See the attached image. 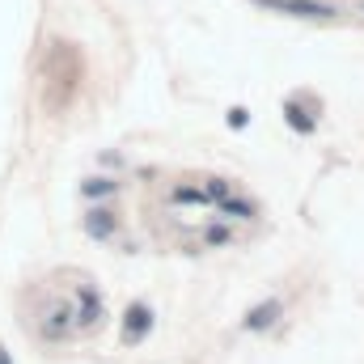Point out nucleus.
I'll return each instance as SVG.
<instances>
[{"mask_svg": "<svg viewBox=\"0 0 364 364\" xmlns=\"http://www.w3.org/2000/svg\"><path fill=\"white\" fill-rule=\"evenodd\" d=\"M275 318H279V301H263L259 309L246 314V331H267Z\"/></svg>", "mask_w": 364, "mask_h": 364, "instance_id": "0eeeda50", "label": "nucleus"}, {"mask_svg": "<svg viewBox=\"0 0 364 364\" xmlns=\"http://www.w3.org/2000/svg\"><path fill=\"white\" fill-rule=\"evenodd\" d=\"M229 123H233V127H246V123H250V114H246L242 106H233V110H229Z\"/></svg>", "mask_w": 364, "mask_h": 364, "instance_id": "f8f14e48", "label": "nucleus"}, {"mask_svg": "<svg viewBox=\"0 0 364 364\" xmlns=\"http://www.w3.org/2000/svg\"><path fill=\"white\" fill-rule=\"evenodd\" d=\"M263 9H275V13H292V17H331L335 9L322 4V0H255Z\"/></svg>", "mask_w": 364, "mask_h": 364, "instance_id": "f257e3e1", "label": "nucleus"}, {"mask_svg": "<svg viewBox=\"0 0 364 364\" xmlns=\"http://www.w3.org/2000/svg\"><path fill=\"white\" fill-rule=\"evenodd\" d=\"M73 326H77V318H73V309H68L64 301H55V305L47 309V322H43V335H47V339H68V335H73Z\"/></svg>", "mask_w": 364, "mask_h": 364, "instance_id": "7ed1b4c3", "label": "nucleus"}, {"mask_svg": "<svg viewBox=\"0 0 364 364\" xmlns=\"http://www.w3.org/2000/svg\"><path fill=\"white\" fill-rule=\"evenodd\" d=\"M284 119H288V123H292V132H301V136L318 132V119H314V114H309V110H305L301 102H292V97L284 102Z\"/></svg>", "mask_w": 364, "mask_h": 364, "instance_id": "39448f33", "label": "nucleus"}, {"mask_svg": "<svg viewBox=\"0 0 364 364\" xmlns=\"http://www.w3.org/2000/svg\"><path fill=\"white\" fill-rule=\"evenodd\" d=\"M114 229H119V220L106 208H93L90 216H85V233L90 237H114Z\"/></svg>", "mask_w": 364, "mask_h": 364, "instance_id": "423d86ee", "label": "nucleus"}, {"mask_svg": "<svg viewBox=\"0 0 364 364\" xmlns=\"http://www.w3.org/2000/svg\"><path fill=\"white\" fill-rule=\"evenodd\" d=\"M170 199H174V203H203L208 195H203V191H191V186H178V191H174Z\"/></svg>", "mask_w": 364, "mask_h": 364, "instance_id": "1a4fd4ad", "label": "nucleus"}, {"mask_svg": "<svg viewBox=\"0 0 364 364\" xmlns=\"http://www.w3.org/2000/svg\"><path fill=\"white\" fill-rule=\"evenodd\" d=\"M0 364H9V352H4V348H0Z\"/></svg>", "mask_w": 364, "mask_h": 364, "instance_id": "4468645a", "label": "nucleus"}, {"mask_svg": "<svg viewBox=\"0 0 364 364\" xmlns=\"http://www.w3.org/2000/svg\"><path fill=\"white\" fill-rule=\"evenodd\" d=\"M149 331H153V309L140 305V301L127 305V314H123V339H127V343H140Z\"/></svg>", "mask_w": 364, "mask_h": 364, "instance_id": "f03ea898", "label": "nucleus"}, {"mask_svg": "<svg viewBox=\"0 0 364 364\" xmlns=\"http://www.w3.org/2000/svg\"><path fill=\"white\" fill-rule=\"evenodd\" d=\"M220 242H229V233L225 229H208V246H220Z\"/></svg>", "mask_w": 364, "mask_h": 364, "instance_id": "ddd939ff", "label": "nucleus"}, {"mask_svg": "<svg viewBox=\"0 0 364 364\" xmlns=\"http://www.w3.org/2000/svg\"><path fill=\"white\" fill-rule=\"evenodd\" d=\"M73 318H77V326H97V322H102V305H97V292L81 288V301H77Z\"/></svg>", "mask_w": 364, "mask_h": 364, "instance_id": "20e7f679", "label": "nucleus"}, {"mask_svg": "<svg viewBox=\"0 0 364 364\" xmlns=\"http://www.w3.org/2000/svg\"><path fill=\"white\" fill-rule=\"evenodd\" d=\"M220 208H225L229 216H255V208H250V203H237V199H229V195L220 199Z\"/></svg>", "mask_w": 364, "mask_h": 364, "instance_id": "9d476101", "label": "nucleus"}, {"mask_svg": "<svg viewBox=\"0 0 364 364\" xmlns=\"http://www.w3.org/2000/svg\"><path fill=\"white\" fill-rule=\"evenodd\" d=\"M81 191H85L90 199H102V195H110V191H114V182H106V178H90L85 186H81Z\"/></svg>", "mask_w": 364, "mask_h": 364, "instance_id": "6e6552de", "label": "nucleus"}, {"mask_svg": "<svg viewBox=\"0 0 364 364\" xmlns=\"http://www.w3.org/2000/svg\"><path fill=\"white\" fill-rule=\"evenodd\" d=\"M203 195H208V199H216V203H220V199H225V195H229V182H225V178H212V182H208V191H203Z\"/></svg>", "mask_w": 364, "mask_h": 364, "instance_id": "9b49d317", "label": "nucleus"}]
</instances>
